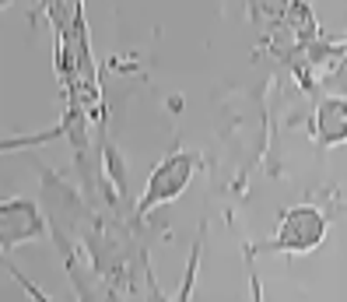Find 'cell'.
Masks as SVG:
<instances>
[{
    "label": "cell",
    "instance_id": "1",
    "mask_svg": "<svg viewBox=\"0 0 347 302\" xmlns=\"http://www.w3.org/2000/svg\"><path fill=\"white\" fill-rule=\"evenodd\" d=\"M193 180V158L186 151H175L169 158L161 162V165H154L151 180H148V190H144V197H140V211H151L158 204L165 201H175Z\"/></svg>",
    "mask_w": 347,
    "mask_h": 302
},
{
    "label": "cell",
    "instance_id": "2",
    "mask_svg": "<svg viewBox=\"0 0 347 302\" xmlns=\"http://www.w3.org/2000/svg\"><path fill=\"white\" fill-rule=\"evenodd\" d=\"M323 232H326V222H323V215H319L316 207H295V211L284 215L281 232H277V239L267 242V250L305 253V250H312V246H319Z\"/></svg>",
    "mask_w": 347,
    "mask_h": 302
},
{
    "label": "cell",
    "instance_id": "3",
    "mask_svg": "<svg viewBox=\"0 0 347 302\" xmlns=\"http://www.w3.org/2000/svg\"><path fill=\"white\" fill-rule=\"evenodd\" d=\"M42 232L39 211L28 201L0 204V246H14L21 239H35Z\"/></svg>",
    "mask_w": 347,
    "mask_h": 302
},
{
    "label": "cell",
    "instance_id": "4",
    "mask_svg": "<svg viewBox=\"0 0 347 302\" xmlns=\"http://www.w3.org/2000/svg\"><path fill=\"white\" fill-rule=\"evenodd\" d=\"M319 137L326 144L347 141V102L344 99H330L319 105Z\"/></svg>",
    "mask_w": 347,
    "mask_h": 302
}]
</instances>
